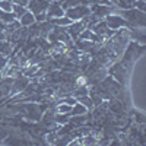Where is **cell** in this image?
I'll use <instances>...</instances> for the list:
<instances>
[{
  "label": "cell",
  "mask_w": 146,
  "mask_h": 146,
  "mask_svg": "<svg viewBox=\"0 0 146 146\" xmlns=\"http://www.w3.org/2000/svg\"><path fill=\"white\" fill-rule=\"evenodd\" d=\"M143 51H145V44H139V42H135V41L130 40V42L126 47V50L123 51V54L120 57V62L124 66H127L129 69H131L135 66V63L140 58Z\"/></svg>",
  "instance_id": "6da1fadb"
},
{
  "label": "cell",
  "mask_w": 146,
  "mask_h": 146,
  "mask_svg": "<svg viewBox=\"0 0 146 146\" xmlns=\"http://www.w3.org/2000/svg\"><path fill=\"white\" fill-rule=\"evenodd\" d=\"M118 13L127 22V28H145L146 25V13L136 7L121 9L118 10Z\"/></svg>",
  "instance_id": "7a4b0ae2"
},
{
  "label": "cell",
  "mask_w": 146,
  "mask_h": 146,
  "mask_svg": "<svg viewBox=\"0 0 146 146\" xmlns=\"http://www.w3.org/2000/svg\"><path fill=\"white\" fill-rule=\"evenodd\" d=\"M48 5H50L48 0H29L27 9L35 15L36 22H42V21H47L45 12L48 9Z\"/></svg>",
  "instance_id": "3957f363"
},
{
  "label": "cell",
  "mask_w": 146,
  "mask_h": 146,
  "mask_svg": "<svg viewBox=\"0 0 146 146\" xmlns=\"http://www.w3.org/2000/svg\"><path fill=\"white\" fill-rule=\"evenodd\" d=\"M89 13H91L89 6L83 5V3L76 5V6L69 7V9H66V10H64V15H66L67 18H70L72 21H80V19H83L85 16L89 15Z\"/></svg>",
  "instance_id": "277c9868"
},
{
  "label": "cell",
  "mask_w": 146,
  "mask_h": 146,
  "mask_svg": "<svg viewBox=\"0 0 146 146\" xmlns=\"http://www.w3.org/2000/svg\"><path fill=\"white\" fill-rule=\"evenodd\" d=\"M89 9H91V13L98 19H105L108 15L118 12V9L114 5H94Z\"/></svg>",
  "instance_id": "5b68a950"
},
{
  "label": "cell",
  "mask_w": 146,
  "mask_h": 146,
  "mask_svg": "<svg viewBox=\"0 0 146 146\" xmlns=\"http://www.w3.org/2000/svg\"><path fill=\"white\" fill-rule=\"evenodd\" d=\"M104 21L107 23V27L111 29V31H117V29H121V28H127V22L124 21V18L121 16L118 12H114V13L108 15Z\"/></svg>",
  "instance_id": "8992f818"
},
{
  "label": "cell",
  "mask_w": 146,
  "mask_h": 146,
  "mask_svg": "<svg viewBox=\"0 0 146 146\" xmlns=\"http://www.w3.org/2000/svg\"><path fill=\"white\" fill-rule=\"evenodd\" d=\"M83 29H86V25L82 21H73L69 27H66V32L69 34V36L72 38V41H75L79 38V35Z\"/></svg>",
  "instance_id": "52a82bcc"
},
{
  "label": "cell",
  "mask_w": 146,
  "mask_h": 146,
  "mask_svg": "<svg viewBox=\"0 0 146 146\" xmlns=\"http://www.w3.org/2000/svg\"><path fill=\"white\" fill-rule=\"evenodd\" d=\"M47 19H53V18H60L64 15V9L62 6L60 2H56V0H51L50 5H48V9L45 12Z\"/></svg>",
  "instance_id": "ba28073f"
},
{
  "label": "cell",
  "mask_w": 146,
  "mask_h": 146,
  "mask_svg": "<svg viewBox=\"0 0 146 146\" xmlns=\"http://www.w3.org/2000/svg\"><path fill=\"white\" fill-rule=\"evenodd\" d=\"M91 118V115H88V114H80V115H70V118H69V123L75 127V129H78V127H83L85 124H86V121Z\"/></svg>",
  "instance_id": "9c48e42d"
},
{
  "label": "cell",
  "mask_w": 146,
  "mask_h": 146,
  "mask_svg": "<svg viewBox=\"0 0 146 146\" xmlns=\"http://www.w3.org/2000/svg\"><path fill=\"white\" fill-rule=\"evenodd\" d=\"M19 23H21V27H23V28H28V27H31V25H34V23L36 22V19H35V15L32 13V12H29V10H27L25 13H23L19 19Z\"/></svg>",
  "instance_id": "30bf717a"
},
{
  "label": "cell",
  "mask_w": 146,
  "mask_h": 146,
  "mask_svg": "<svg viewBox=\"0 0 146 146\" xmlns=\"http://www.w3.org/2000/svg\"><path fill=\"white\" fill-rule=\"evenodd\" d=\"M111 3L118 9H130V7H135L136 5V0H111Z\"/></svg>",
  "instance_id": "8fae6325"
},
{
  "label": "cell",
  "mask_w": 146,
  "mask_h": 146,
  "mask_svg": "<svg viewBox=\"0 0 146 146\" xmlns=\"http://www.w3.org/2000/svg\"><path fill=\"white\" fill-rule=\"evenodd\" d=\"M54 27H63V28H66V27H69L70 23L73 22L70 18H67L66 15H63V16H60V18H53V19H48Z\"/></svg>",
  "instance_id": "7c38bea8"
},
{
  "label": "cell",
  "mask_w": 146,
  "mask_h": 146,
  "mask_svg": "<svg viewBox=\"0 0 146 146\" xmlns=\"http://www.w3.org/2000/svg\"><path fill=\"white\" fill-rule=\"evenodd\" d=\"M13 53V45H12L7 40L0 41V56H10Z\"/></svg>",
  "instance_id": "4fadbf2b"
},
{
  "label": "cell",
  "mask_w": 146,
  "mask_h": 146,
  "mask_svg": "<svg viewBox=\"0 0 146 146\" xmlns=\"http://www.w3.org/2000/svg\"><path fill=\"white\" fill-rule=\"evenodd\" d=\"M88 108L82 105L79 101L75 104V105H72V111H70V115H80V114H88Z\"/></svg>",
  "instance_id": "5bb4252c"
},
{
  "label": "cell",
  "mask_w": 146,
  "mask_h": 146,
  "mask_svg": "<svg viewBox=\"0 0 146 146\" xmlns=\"http://www.w3.org/2000/svg\"><path fill=\"white\" fill-rule=\"evenodd\" d=\"M69 118H70V114H60V113H56V114H54V123L58 124V126H63V124H67V123H69Z\"/></svg>",
  "instance_id": "9a60e30c"
},
{
  "label": "cell",
  "mask_w": 146,
  "mask_h": 146,
  "mask_svg": "<svg viewBox=\"0 0 146 146\" xmlns=\"http://www.w3.org/2000/svg\"><path fill=\"white\" fill-rule=\"evenodd\" d=\"M78 101H79L82 105H85V107H86L89 113H91L92 110H94V102H92V100H91L89 94H88V95H85V96H80V98H78Z\"/></svg>",
  "instance_id": "2e32d148"
},
{
  "label": "cell",
  "mask_w": 146,
  "mask_h": 146,
  "mask_svg": "<svg viewBox=\"0 0 146 146\" xmlns=\"http://www.w3.org/2000/svg\"><path fill=\"white\" fill-rule=\"evenodd\" d=\"M28 9L25 7V6H19V5H15L13 3V9H12V15H13L16 19H19L23 13H25V12H27Z\"/></svg>",
  "instance_id": "e0dca14e"
},
{
  "label": "cell",
  "mask_w": 146,
  "mask_h": 146,
  "mask_svg": "<svg viewBox=\"0 0 146 146\" xmlns=\"http://www.w3.org/2000/svg\"><path fill=\"white\" fill-rule=\"evenodd\" d=\"M12 9H13V2L12 0H0V10L12 12Z\"/></svg>",
  "instance_id": "ac0fdd59"
},
{
  "label": "cell",
  "mask_w": 146,
  "mask_h": 146,
  "mask_svg": "<svg viewBox=\"0 0 146 146\" xmlns=\"http://www.w3.org/2000/svg\"><path fill=\"white\" fill-rule=\"evenodd\" d=\"M82 3V0H63L62 2V6L63 9H69V7H73V6H76V5H80Z\"/></svg>",
  "instance_id": "d6986e66"
},
{
  "label": "cell",
  "mask_w": 146,
  "mask_h": 146,
  "mask_svg": "<svg viewBox=\"0 0 146 146\" xmlns=\"http://www.w3.org/2000/svg\"><path fill=\"white\" fill-rule=\"evenodd\" d=\"M7 137H9V131H7V129H5V127L0 126V143H3Z\"/></svg>",
  "instance_id": "ffe728a7"
},
{
  "label": "cell",
  "mask_w": 146,
  "mask_h": 146,
  "mask_svg": "<svg viewBox=\"0 0 146 146\" xmlns=\"http://www.w3.org/2000/svg\"><path fill=\"white\" fill-rule=\"evenodd\" d=\"M135 7L139 9V10H142V12H146V2H145V0H136Z\"/></svg>",
  "instance_id": "44dd1931"
},
{
  "label": "cell",
  "mask_w": 146,
  "mask_h": 146,
  "mask_svg": "<svg viewBox=\"0 0 146 146\" xmlns=\"http://www.w3.org/2000/svg\"><path fill=\"white\" fill-rule=\"evenodd\" d=\"M82 3L91 7V6H94V5H100V3H101V0H82Z\"/></svg>",
  "instance_id": "7402d4cb"
},
{
  "label": "cell",
  "mask_w": 146,
  "mask_h": 146,
  "mask_svg": "<svg viewBox=\"0 0 146 146\" xmlns=\"http://www.w3.org/2000/svg\"><path fill=\"white\" fill-rule=\"evenodd\" d=\"M15 5H19V6H28V3H29V0H12Z\"/></svg>",
  "instance_id": "603a6c76"
},
{
  "label": "cell",
  "mask_w": 146,
  "mask_h": 146,
  "mask_svg": "<svg viewBox=\"0 0 146 146\" xmlns=\"http://www.w3.org/2000/svg\"><path fill=\"white\" fill-rule=\"evenodd\" d=\"M7 36H6V32L3 31V29H0V41H3V40H6Z\"/></svg>",
  "instance_id": "cb8c5ba5"
},
{
  "label": "cell",
  "mask_w": 146,
  "mask_h": 146,
  "mask_svg": "<svg viewBox=\"0 0 146 146\" xmlns=\"http://www.w3.org/2000/svg\"><path fill=\"white\" fill-rule=\"evenodd\" d=\"M56 2H60V3H62V2H63V0H56Z\"/></svg>",
  "instance_id": "d4e9b609"
}]
</instances>
